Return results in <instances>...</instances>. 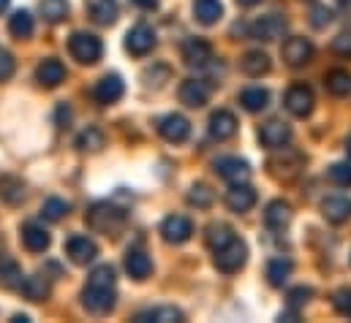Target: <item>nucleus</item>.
Wrapping results in <instances>:
<instances>
[{"instance_id": "nucleus-24", "label": "nucleus", "mask_w": 351, "mask_h": 323, "mask_svg": "<svg viewBox=\"0 0 351 323\" xmlns=\"http://www.w3.org/2000/svg\"><path fill=\"white\" fill-rule=\"evenodd\" d=\"M85 8L98 25H114L117 19V3L114 0H85Z\"/></svg>"}, {"instance_id": "nucleus-4", "label": "nucleus", "mask_w": 351, "mask_h": 323, "mask_svg": "<svg viewBox=\"0 0 351 323\" xmlns=\"http://www.w3.org/2000/svg\"><path fill=\"white\" fill-rule=\"evenodd\" d=\"M69 52L74 60H80L82 66H93L101 60V52H104V44L98 36L93 33H74L69 38Z\"/></svg>"}, {"instance_id": "nucleus-23", "label": "nucleus", "mask_w": 351, "mask_h": 323, "mask_svg": "<svg viewBox=\"0 0 351 323\" xmlns=\"http://www.w3.org/2000/svg\"><path fill=\"white\" fill-rule=\"evenodd\" d=\"M125 272H128L134 280H147L150 272H153V261H150L147 253H142V250H128V253H125Z\"/></svg>"}, {"instance_id": "nucleus-35", "label": "nucleus", "mask_w": 351, "mask_h": 323, "mask_svg": "<svg viewBox=\"0 0 351 323\" xmlns=\"http://www.w3.org/2000/svg\"><path fill=\"white\" fill-rule=\"evenodd\" d=\"M22 285V269L16 261H0V288L14 291Z\"/></svg>"}, {"instance_id": "nucleus-15", "label": "nucleus", "mask_w": 351, "mask_h": 323, "mask_svg": "<svg viewBox=\"0 0 351 323\" xmlns=\"http://www.w3.org/2000/svg\"><path fill=\"white\" fill-rule=\"evenodd\" d=\"M66 253H69V258L74 261V263H80V266H88L95 261V255H98V247L93 240L88 237H69V242H66Z\"/></svg>"}, {"instance_id": "nucleus-32", "label": "nucleus", "mask_w": 351, "mask_h": 323, "mask_svg": "<svg viewBox=\"0 0 351 323\" xmlns=\"http://www.w3.org/2000/svg\"><path fill=\"white\" fill-rule=\"evenodd\" d=\"M240 68L245 77H262L269 71V57L264 52H248L243 60H240Z\"/></svg>"}, {"instance_id": "nucleus-14", "label": "nucleus", "mask_w": 351, "mask_h": 323, "mask_svg": "<svg viewBox=\"0 0 351 323\" xmlns=\"http://www.w3.org/2000/svg\"><path fill=\"white\" fill-rule=\"evenodd\" d=\"M158 131H161V136H164L167 142L182 144V142L188 139V133H191V122H188L182 114H167V117L158 122Z\"/></svg>"}, {"instance_id": "nucleus-39", "label": "nucleus", "mask_w": 351, "mask_h": 323, "mask_svg": "<svg viewBox=\"0 0 351 323\" xmlns=\"http://www.w3.org/2000/svg\"><path fill=\"white\" fill-rule=\"evenodd\" d=\"M69 201H63V198H47L44 204H41V218H47V220H60L63 215H69Z\"/></svg>"}, {"instance_id": "nucleus-17", "label": "nucleus", "mask_w": 351, "mask_h": 323, "mask_svg": "<svg viewBox=\"0 0 351 323\" xmlns=\"http://www.w3.org/2000/svg\"><path fill=\"white\" fill-rule=\"evenodd\" d=\"M210 133H213V139H218V142L232 139V136L237 133V117H234L229 109L213 112V117H210Z\"/></svg>"}, {"instance_id": "nucleus-48", "label": "nucleus", "mask_w": 351, "mask_h": 323, "mask_svg": "<svg viewBox=\"0 0 351 323\" xmlns=\"http://www.w3.org/2000/svg\"><path fill=\"white\" fill-rule=\"evenodd\" d=\"M139 8H145V11H150V8H156L158 5V0H134Z\"/></svg>"}, {"instance_id": "nucleus-46", "label": "nucleus", "mask_w": 351, "mask_h": 323, "mask_svg": "<svg viewBox=\"0 0 351 323\" xmlns=\"http://www.w3.org/2000/svg\"><path fill=\"white\" fill-rule=\"evenodd\" d=\"M311 296H313V291H311V288H305V285H300V288H291V291H289V305L297 310V307H302V305H305Z\"/></svg>"}, {"instance_id": "nucleus-3", "label": "nucleus", "mask_w": 351, "mask_h": 323, "mask_svg": "<svg viewBox=\"0 0 351 323\" xmlns=\"http://www.w3.org/2000/svg\"><path fill=\"white\" fill-rule=\"evenodd\" d=\"M269 174L278 179V182H294L302 168H305V158L297 153V150H289V147H278V153L267 161Z\"/></svg>"}, {"instance_id": "nucleus-5", "label": "nucleus", "mask_w": 351, "mask_h": 323, "mask_svg": "<svg viewBox=\"0 0 351 323\" xmlns=\"http://www.w3.org/2000/svg\"><path fill=\"white\" fill-rule=\"evenodd\" d=\"M245 258H248V247L240 242L237 237L229 244H223L221 250H215V266H218L223 274L240 272V269L245 266Z\"/></svg>"}, {"instance_id": "nucleus-37", "label": "nucleus", "mask_w": 351, "mask_h": 323, "mask_svg": "<svg viewBox=\"0 0 351 323\" xmlns=\"http://www.w3.org/2000/svg\"><path fill=\"white\" fill-rule=\"evenodd\" d=\"M77 147L82 153H101L104 150V133L98 128H85L80 136H77Z\"/></svg>"}, {"instance_id": "nucleus-27", "label": "nucleus", "mask_w": 351, "mask_h": 323, "mask_svg": "<svg viewBox=\"0 0 351 323\" xmlns=\"http://www.w3.org/2000/svg\"><path fill=\"white\" fill-rule=\"evenodd\" d=\"M19 291H22L25 299H30V302H44V299L49 296V283H47L41 274H30V277L22 280Z\"/></svg>"}, {"instance_id": "nucleus-41", "label": "nucleus", "mask_w": 351, "mask_h": 323, "mask_svg": "<svg viewBox=\"0 0 351 323\" xmlns=\"http://www.w3.org/2000/svg\"><path fill=\"white\" fill-rule=\"evenodd\" d=\"M169 77H172V71H169V66H161V63H158V66H153V68H147L142 79H145V84H147V87H156V90H158V87H164V84L169 81Z\"/></svg>"}, {"instance_id": "nucleus-52", "label": "nucleus", "mask_w": 351, "mask_h": 323, "mask_svg": "<svg viewBox=\"0 0 351 323\" xmlns=\"http://www.w3.org/2000/svg\"><path fill=\"white\" fill-rule=\"evenodd\" d=\"M341 3H351V0H341Z\"/></svg>"}, {"instance_id": "nucleus-45", "label": "nucleus", "mask_w": 351, "mask_h": 323, "mask_svg": "<svg viewBox=\"0 0 351 323\" xmlns=\"http://www.w3.org/2000/svg\"><path fill=\"white\" fill-rule=\"evenodd\" d=\"M332 22V11L327 8V5H316L313 11H311V25L313 27H324V25H330Z\"/></svg>"}, {"instance_id": "nucleus-51", "label": "nucleus", "mask_w": 351, "mask_h": 323, "mask_svg": "<svg viewBox=\"0 0 351 323\" xmlns=\"http://www.w3.org/2000/svg\"><path fill=\"white\" fill-rule=\"evenodd\" d=\"M346 150H349V155H351V133H349V139H346Z\"/></svg>"}, {"instance_id": "nucleus-1", "label": "nucleus", "mask_w": 351, "mask_h": 323, "mask_svg": "<svg viewBox=\"0 0 351 323\" xmlns=\"http://www.w3.org/2000/svg\"><path fill=\"white\" fill-rule=\"evenodd\" d=\"M82 305L90 315H106L114 307V269L109 263H101L90 272Z\"/></svg>"}, {"instance_id": "nucleus-11", "label": "nucleus", "mask_w": 351, "mask_h": 323, "mask_svg": "<svg viewBox=\"0 0 351 323\" xmlns=\"http://www.w3.org/2000/svg\"><path fill=\"white\" fill-rule=\"evenodd\" d=\"M161 234H164V240L169 244H182L191 240L193 226H191V220H188L185 215H169V218L161 223Z\"/></svg>"}, {"instance_id": "nucleus-34", "label": "nucleus", "mask_w": 351, "mask_h": 323, "mask_svg": "<svg viewBox=\"0 0 351 323\" xmlns=\"http://www.w3.org/2000/svg\"><path fill=\"white\" fill-rule=\"evenodd\" d=\"M240 103L248 109V112H262L269 103V92L262 90V87H248L240 92Z\"/></svg>"}, {"instance_id": "nucleus-42", "label": "nucleus", "mask_w": 351, "mask_h": 323, "mask_svg": "<svg viewBox=\"0 0 351 323\" xmlns=\"http://www.w3.org/2000/svg\"><path fill=\"white\" fill-rule=\"evenodd\" d=\"M330 179L341 188H349L351 185V163H332L330 166Z\"/></svg>"}, {"instance_id": "nucleus-33", "label": "nucleus", "mask_w": 351, "mask_h": 323, "mask_svg": "<svg viewBox=\"0 0 351 323\" xmlns=\"http://www.w3.org/2000/svg\"><path fill=\"white\" fill-rule=\"evenodd\" d=\"M324 84H327V90H330L332 95L343 98V95L351 92V74L343 71V68H335V71H330V74L324 77Z\"/></svg>"}, {"instance_id": "nucleus-47", "label": "nucleus", "mask_w": 351, "mask_h": 323, "mask_svg": "<svg viewBox=\"0 0 351 323\" xmlns=\"http://www.w3.org/2000/svg\"><path fill=\"white\" fill-rule=\"evenodd\" d=\"M11 77H14V57L8 49L0 47V81L11 79Z\"/></svg>"}, {"instance_id": "nucleus-28", "label": "nucleus", "mask_w": 351, "mask_h": 323, "mask_svg": "<svg viewBox=\"0 0 351 323\" xmlns=\"http://www.w3.org/2000/svg\"><path fill=\"white\" fill-rule=\"evenodd\" d=\"M136 323H147V321H158V323H172V321H182V313L172 307V305H164V307H150V310H145V313H139Z\"/></svg>"}, {"instance_id": "nucleus-18", "label": "nucleus", "mask_w": 351, "mask_h": 323, "mask_svg": "<svg viewBox=\"0 0 351 323\" xmlns=\"http://www.w3.org/2000/svg\"><path fill=\"white\" fill-rule=\"evenodd\" d=\"M215 171L223 179H229L232 185L251 179V166H248V161H240V158H218L215 161Z\"/></svg>"}, {"instance_id": "nucleus-40", "label": "nucleus", "mask_w": 351, "mask_h": 323, "mask_svg": "<svg viewBox=\"0 0 351 323\" xmlns=\"http://www.w3.org/2000/svg\"><path fill=\"white\" fill-rule=\"evenodd\" d=\"M41 14L49 22H60L69 14V0H41Z\"/></svg>"}, {"instance_id": "nucleus-2", "label": "nucleus", "mask_w": 351, "mask_h": 323, "mask_svg": "<svg viewBox=\"0 0 351 323\" xmlns=\"http://www.w3.org/2000/svg\"><path fill=\"white\" fill-rule=\"evenodd\" d=\"M88 226L95 234H104V237H120L123 229H125V212L109 201H101V204H93L85 215Z\"/></svg>"}, {"instance_id": "nucleus-22", "label": "nucleus", "mask_w": 351, "mask_h": 323, "mask_svg": "<svg viewBox=\"0 0 351 323\" xmlns=\"http://www.w3.org/2000/svg\"><path fill=\"white\" fill-rule=\"evenodd\" d=\"M322 215L330 223H343L351 218V201L343 196H330V198L322 201Z\"/></svg>"}, {"instance_id": "nucleus-44", "label": "nucleus", "mask_w": 351, "mask_h": 323, "mask_svg": "<svg viewBox=\"0 0 351 323\" xmlns=\"http://www.w3.org/2000/svg\"><path fill=\"white\" fill-rule=\"evenodd\" d=\"M330 49H332L335 55H341V57H351V33L335 36L332 44H330Z\"/></svg>"}, {"instance_id": "nucleus-12", "label": "nucleus", "mask_w": 351, "mask_h": 323, "mask_svg": "<svg viewBox=\"0 0 351 323\" xmlns=\"http://www.w3.org/2000/svg\"><path fill=\"white\" fill-rule=\"evenodd\" d=\"M289 139H291V128L280 120H269L259 128V142L269 150H278V147L289 144Z\"/></svg>"}, {"instance_id": "nucleus-10", "label": "nucleus", "mask_w": 351, "mask_h": 323, "mask_svg": "<svg viewBox=\"0 0 351 323\" xmlns=\"http://www.w3.org/2000/svg\"><path fill=\"white\" fill-rule=\"evenodd\" d=\"M125 92V84L117 74H106L104 79L93 87V98L101 103V106H109V103H117Z\"/></svg>"}, {"instance_id": "nucleus-38", "label": "nucleus", "mask_w": 351, "mask_h": 323, "mask_svg": "<svg viewBox=\"0 0 351 323\" xmlns=\"http://www.w3.org/2000/svg\"><path fill=\"white\" fill-rule=\"evenodd\" d=\"M213 201H215V193L207 185H193L188 190V204L196 209H207V207H213Z\"/></svg>"}, {"instance_id": "nucleus-19", "label": "nucleus", "mask_w": 351, "mask_h": 323, "mask_svg": "<svg viewBox=\"0 0 351 323\" xmlns=\"http://www.w3.org/2000/svg\"><path fill=\"white\" fill-rule=\"evenodd\" d=\"M207 98H210V87H207L204 81L185 79L182 84H180V101H182L185 106L199 109V106L207 103Z\"/></svg>"}, {"instance_id": "nucleus-30", "label": "nucleus", "mask_w": 351, "mask_h": 323, "mask_svg": "<svg viewBox=\"0 0 351 323\" xmlns=\"http://www.w3.org/2000/svg\"><path fill=\"white\" fill-rule=\"evenodd\" d=\"M221 14H223L221 0H193V16H196L202 25H213V22H218Z\"/></svg>"}, {"instance_id": "nucleus-20", "label": "nucleus", "mask_w": 351, "mask_h": 323, "mask_svg": "<svg viewBox=\"0 0 351 323\" xmlns=\"http://www.w3.org/2000/svg\"><path fill=\"white\" fill-rule=\"evenodd\" d=\"M63 79H66V66H63L60 60L47 57V60L38 63V68H36V81H38V84H44V87H58Z\"/></svg>"}, {"instance_id": "nucleus-31", "label": "nucleus", "mask_w": 351, "mask_h": 323, "mask_svg": "<svg viewBox=\"0 0 351 323\" xmlns=\"http://www.w3.org/2000/svg\"><path fill=\"white\" fill-rule=\"evenodd\" d=\"M33 30H36V25H33L30 11H14V14H11V19H8V33H11L14 38H30Z\"/></svg>"}, {"instance_id": "nucleus-6", "label": "nucleus", "mask_w": 351, "mask_h": 323, "mask_svg": "<svg viewBox=\"0 0 351 323\" xmlns=\"http://www.w3.org/2000/svg\"><path fill=\"white\" fill-rule=\"evenodd\" d=\"M153 47H156V33H153L147 25H136V27L128 30V36H125V49H128L134 57L150 55Z\"/></svg>"}, {"instance_id": "nucleus-29", "label": "nucleus", "mask_w": 351, "mask_h": 323, "mask_svg": "<svg viewBox=\"0 0 351 323\" xmlns=\"http://www.w3.org/2000/svg\"><path fill=\"white\" fill-rule=\"evenodd\" d=\"M291 269H294V263L289 258H272L267 263V280H269V285H275V288L286 285V280L291 277Z\"/></svg>"}, {"instance_id": "nucleus-36", "label": "nucleus", "mask_w": 351, "mask_h": 323, "mask_svg": "<svg viewBox=\"0 0 351 323\" xmlns=\"http://www.w3.org/2000/svg\"><path fill=\"white\" fill-rule=\"evenodd\" d=\"M234 240V231L229 229V226H223V223H213L210 229H207V247L215 253V250H221L223 244H229Z\"/></svg>"}, {"instance_id": "nucleus-9", "label": "nucleus", "mask_w": 351, "mask_h": 323, "mask_svg": "<svg viewBox=\"0 0 351 323\" xmlns=\"http://www.w3.org/2000/svg\"><path fill=\"white\" fill-rule=\"evenodd\" d=\"M182 60L191 68H204L213 60V47L204 38H188L182 44Z\"/></svg>"}, {"instance_id": "nucleus-13", "label": "nucleus", "mask_w": 351, "mask_h": 323, "mask_svg": "<svg viewBox=\"0 0 351 323\" xmlns=\"http://www.w3.org/2000/svg\"><path fill=\"white\" fill-rule=\"evenodd\" d=\"M311 57H313V44L308 38H289L283 44V60L291 68H300V66L311 63Z\"/></svg>"}, {"instance_id": "nucleus-21", "label": "nucleus", "mask_w": 351, "mask_h": 323, "mask_svg": "<svg viewBox=\"0 0 351 323\" xmlns=\"http://www.w3.org/2000/svg\"><path fill=\"white\" fill-rule=\"evenodd\" d=\"M22 244L27 253H44L49 247V231L38 223H27L22 226Z\"/></svg>"}, {"instance_id": "nucleus-43", "label": "nucleus", "mask_w": 351, "mask_h": 323, "mask_svg": "<svg viewBox=\"0 0 351 323\" xmlns=\"http://www.w3.org/2000/svg\"><path fill=\"white\" fill-rule=\"evenodd\" d=\"M332 307H335L343 318H351V288L335 291V296H332Z\"/></svg>"}, {"instance_id": "nucleus-50", "label": "nucleus", "mask_w": 351, "mask_h": 323, "mask_svg": "<svg viewBox=\"0 0 351 323\" xmlns=\"http://www.w3.org/2000/svg\"><path fill=\"white\" fill-rule=\"evenodd\" d=\"M5 8H8V0H0V14H3Z\"/></svg>"}, {"instance_id": "nucleus-8", "label": "nucleus", "mask_w": 351, "mask_h": 323, "mask_svg": "<svg viewBox=\"0 0 351 323\" xmlns=\"http://www.w3.org/2000/svg\"><path fill=\"white\" fill-rule=\"evenodd\" d=\"M286 109L294 117H308L313 112V90L308 84H294L286 92Z\"/></svg>"}, {"instance_id": "nucleus-26", "label": "nucleus", "mask_w": 351, "mask_h": 323, "mask_svg": "<svg viewBox=\"0 0 351 323\" xmlns=\"http://www.w3.org/2000/svg\"><path fill=\"white\" fill-rule=\"evenodd\" d=\"M0 198H3L8 207L22 204V198H25V182H22L19 177H11V174L0 177Z\"/></svg>"}, {"instance_id": "nucleus-7", "label": "nucleus", "mask_w": 351, "mask_h": 323, "mask_svg": "<svg viewBox=\"0 0 351 323\" xmlns=\"http://www.w3.org/2000/svg\"><path fill=\"white\" fill-rule=\"evenodd\" d=\"M283 33H286V19L278 14L259 16L251 25V38H259V41H278V38H283Z\"/></svg>"}, {"instance_id": "nucleus-16", "label": "nucleus", "mask_w": 351, "mask_h": 323, "mask_svg": "<svg viewBox=\"0 0 351 323\" xmlns=\"http://www.w3.org/2000/svg\"><path fill=\"white\" fill-rule=\"evenodd\" d=\"M256 204V190L248 185V182H237V185H232V190L226 193V207L232 209V212H248L251 207Z\"/></svg>"}, {"instance_id": "nucleus-25", "label": "nucleus", "mask_w": 351, "mask_h": 323, "mask_svg": "<svg viewBox=\"0 0 351 323\" xmlns=\"http://www.w3.org/2000/svg\"><path fill=\"white\" fill-rule=\"evenodd\" d=\"M264 223L275 231H283L289 223H291V207L286 201H272L267 204V212H264Z\"/></svg>"}, {"instance_id": "nucleus-49", "label": "nucleus", "mask_w": 351, "mask_h": 323, "mask_svg": "<svg viewBox=\"0 0 351 323\" xmlns=\"http://www.w3.org/2000/svg\"><path fill=\"white\" fill-rule=\"evenodd\" d=\"M237 3H240V5H256L259 0H237Z\"/></svg>"}]
</instances>
